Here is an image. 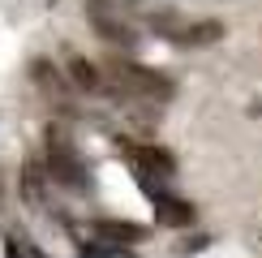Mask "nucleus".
Returning <instances> with one entry per match:
<instances>
[{
	"label": "nucleus",
	"mask_w": 262,
	"mask_h": 258,
	"mask_svg": "<svg viewBox=\"0 0 262 258\" xmlns=\"http://www.w3.org/2000/svg\"><path fill=\"white\" fill-rule=\"evenodd\" d=\"M155 220L163 228H189L193 224V207L185 198H172V193H155Z\"/></svg>",
	"instance_id": "5"
},
{
	"label": "nucleus",
	"mask_w": 262,
	"mask_h": 258,
	"mask_svg": "<svg viewBox=\"0 0 262 258\" xmlns=\"http://www.w3.org/2000/svg\"><path fill=\"white\" fill-rule=\"evenodd\" d=\"M121 155H125V164L138 172L142 189H150V193H155V181H168L172 172H177V159L163 146H125Z\"/></svg>",
	"instance_id": "4"
},
{
	"label": "nucleus",
	"mask_w": 262,
	"mask_h": 258,
	"mask_svg": "<svg viewBox=\"0 0 262 258\" xmlns=\"http://www.w3.org/2000/svg\"><path fill=\"white\" fill-rule=\"evenodd\" d=\"M5 254H9V258H26V250H21L17 236H5Z\"/></svg>",
	"instance_id": "9"
},
{
	"label": "nucleus",
	"mask_w": 262,
	"mask_h": 258,
	"mask_svg": "<svg viewBox=\"0 0 262 258\" xmlns=\"http://www.w3.org/2000/svg\"><path fill=\"white\" fill-rule=\"evenodd\" d=\"M69 78L82 86V91H91V95H107V82H103V73L95 69L91 60H82V56H73L69 60Z\"/></svg>",
	"instance_id": "8"
},
{
	"label": "nucleus",
	"mask_w": 262,
	"mask_h": 258,
	"mask_svg": "<svg viewBox=\"0 0 262 258\" xmlns=\"http://www.w3.org/2000/svg\"><path fill=\"white\" fill-rule=\"evenodd\" d=\"M95 236L112 245H134V241H146V228L129 220H95Z\"/></svg>",
	"instance_id": "6"
},
{
	"label": "nucleus",
	"mask_w": 262,
	"mask_h": 258,
	"mask_svg": "<svg viewBox=\"0 0 262 258\" xmlns=\"http://www.w3.org/2000/svg\"><path fill=\"white\" fill-rule=\"evenodd\" d=\"M35 82L43 86V95H48L52 103H69V86H64V78H60V69H52L48 60H35Z\"/></svg>",
	"instance_id": "7"
},
{
	"label": "nucleus",
	"mask_w": 262,
	"mask_h": 258,
	"mask_svg": "<svg viewBox=\"0 0 262 258\" xmlns=\"http://www.w3.org/2000/svg\"><path fill=\"white\" fill-rule=\"evenodd\" d=\"M103 82H107V95H116V99H168L172 95V82L138 60H107Z\"/></svg>",
	"instance_id": "1"
},
{
	"label": "nucleus",
	"mask_w": 262,
	"mask_h": 258,
	"mask_svg": "<svg viewBox=\"0 0 262 258\" xmlns=\"http://www.w3.org/2000/svg\"><path fill=\"white\" fill-rule=\"evenodd\" d=\"M86 22L95 26V35H103L107 43H121V48H138V30L112 0H86Z\"/></svg>",
	"instance_id": "3"
},
{
	"label": "nucleus",
	"mask_w": 262,
	"mask_h": 258,
	"mask_svg": "<svg viewBox=\"0 0 262 258\" xmlns=\"http://www.w3.org/2000/svg\"><path fill=\"white\" fill-rule=\"evenodd\" d=\"M48 172H52V181H60L64 189L86 193V185H91V177H86V159L78 155L73 138L60 134L56 125L48 129Z\"/></svg>",
	"instance_id": "2"
}]
</instances>
